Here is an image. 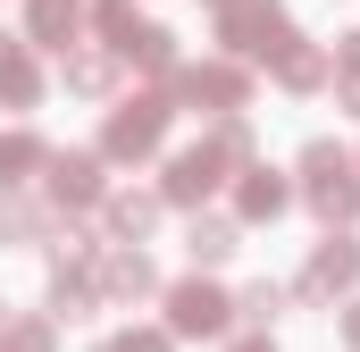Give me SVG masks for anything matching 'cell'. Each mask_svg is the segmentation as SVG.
Returning <instances> with one entry per match:
<instances>
[{"mask_svg": "<svg viewBox=\"0 0 360 352\" xmlns=\"http://www.w3.org/2000/svg\"><path fill=\"white\" fill-rule=\"evenodd\" d=\"M218 42H226L235 59H285V51H293V25H285L276 0H226V8H218Z\"/></svg>", "mask_w": 360, "mask_h": 352, "instance_id": "6da1fadb", "label": "cell"}, {"mask_svg": "<svg viewBox=\"0 0 360 352\" xmlns=\"http://www.w3.org/2000/svg\"><path fill=\"white\" fill-rule=\"evenodd\" d=\"M302 176H310V210L319 218H344V227L360 218V176H352V160L335 143H310L302 151Z\"/></svg>", "mask_w": 360, "mask_h": 352, "instance_id": "7a4b0ae2", "label": "cell"}, {"mask_svg": "<svg viewBox=\"0 0 360 352\" xmlns=\"http://www.w3.org/2000/svg\"><path fill=\"white\" fill-rule=\"evenodd\" d=\"M168 92H143V101H126L109 126H101V151L109 160H143V151H160V134H168Z\"/></svg>", "mask_w": 360, "mask_h": 352, "instance_id": "3957f363", "label": "cell"}, {"mask_svg": "<svg viewBox=\"0 0 360 352\" xmlns=\"http://www.w3.org/2000/svg\"><path fill=\"white\" fill-rule=\"evenodd\" d=\"M226 310H235V302H226L218 285H201V277L168 285V327H176V336H218V327H226Z\"/></svg>", "mask_w": 360, "mask_h": 352, "instance_id": "277c9868", "label": "cell"}, {"mask_svg": "<svg viewBox=\"0 0 360 352\" xmlns=\"http://www.w3.org/2000/svg\"><path fill=\"white\" fill-rule=\"evenodd\" d=\"M344 285H360V244H319V260L302 268V302H327Z\"/></svg>", "mask_w": 360, "mask_h": 352, "instance_id": "5b68a950", "label": "cell"}, {"mask_svg": "<svg viewBox=\"0 0 360 352\" xmlns=\"http://www.w3.org/2000/svg\"><path fill=\"white\" fill-rule=\"evenodd\" d=\"M218 168H226V160H218V143L176 151V160H168V201H210V193H218Z\"/></svg>", "mask_w": 360, "mask_h": 352, "instance_id": "8992f818", "label": "cell"}, {"mask_svg": "<svg viewBox=\"0 0 360 352\" xmlns=\"http://www.w3.org/2000/svg\"><path fill=\"white\" fill-rule=\"evenodd\" d=\"M51 201L92 210V201H101V160H92V151H59V160H51Z\"/></svg>", "mask_w": 360, "mask_h": 352, "instance_id": "52a82bcc", "label": "cell"}, {"mask_svg": "<svg viewBox=\"0 0 360 352\" xmlns=\"http://www.w3.org/2000/svg\"><path fill=\"white\" fill-rule=\"evenodd\" d=\"M176 92H184V101H210V109H226V118H235L252 84H243V68H184Z\"/></svg>", "mask_w": 360, "mask_h": 352, "instance_id": "ba28073f", "label": "cell"}, {"mask_svg": "<svg viewBox=\"0 0 360 352\" xmlns=\"http://www.w3.org/2000/svg\"><path fill=\"white\" fill-rule=\"evenodd\" d=\"M92 268H101V285H109L117 302H143V294L160 285V277H151V260H143V252H92Z\"/></svg>", "mask_w": 360, "mask_h": 352, "instance_id": "9c48e42d", "label": "cell"}, {"mask_svg": "<svg viewBox=\"0 0 360 352\" xmlns=\"http://www.w3.org/2000/svg\"><path fill=\"white\" fill-rule=\"evenodd\" d=\"M0 101H8V109H34V101H42V68H34V51H17V42L0 51Z\"/></svg>", "mask_w": 360, "mask_h": 352, "instance_id": "30bf717a", "label": "cell"}, {"mask_svg": "<svg viewBox=\"0 0 360 352\" xmlns=\"http://www.w3.org/2000/svg\"><path fill=\"white\" fill-rule=\"evenodd\" d=\"M25 25H34V42L68 51V42H76V25H84V8H76V0H34V8H25Z\"/></svg>", "mask_w": 360, "mask_h": 352, "instance_id": "8fae6325", "label": "cell"}, {"mask_svg": "<svg viewBox=\"0 0 360 352\" xmlns=\"http://www.w3.org/2000/svg\"><path fill=\"white\" fill-rule=\"evenodd\" d=\"M285 201H293V193H285V176H276V168H252V176H243V193H235L243 218H276Z\"/></svg>", "mask_w": 360, "mask_h": 352, "instance_id": "7c38bea8", "label": "cell"}, {"mask_svg": "<svg viewBox=\"0 0 360 352\" xmlns=\"http://www.w3.org/2000/svg\"><path fill=\"white\" fill-rule=\"evenodd\" d=\"M151 218H160V201H151V193H109V235H117V244L151 235Z\"/></svg>", "mask_w": 360, "mask_h": 352, "instance_id": "4fadbf2b", "label": "cell"}, {"mask_svg": "<svg viewBox=\"0 0 360 352\" xmlns=\"http://www.w3.org/2000/svg\"><path fill=\"white\" fill-rule=\"evenodd\" d=\"M34 168H51V151L34 134H0V184H25Z\"/></svg>", "mask_w": 360, "mask_h": 352, "instance_id": "5bb4252c", "label": "cell"}, {"mask_svg": "<svg viewBox=\"0 0 360 352\" xmlns=\"http://www.w3.org/2000/svg\"><path fill=\"white\" fill-rule=\"evenodd\" d=\"M126 59H143V68H160V76H168V68H176V42H168V25H143V34L126 42Z\"/></svg>", "mask_w": 360, "mask_h": 352, "instance_id": "9a60e30c", "label": "cell"}, {"mask_svg": "<svg viewBox=\"0 0 360 352\" xmlns=\"http://www.w3.org/2000/svg\"><path fill=\"white\" fill-rule=\"evenodd\" d=\"M235 252V227L226 218H193V260H226Z\"/></svg>", "mask_w": 360, "mask_h": 352, "instance_id": "2e32d148", "label": "cell"}, {"mask_svg": "<svg viewBox=\"0 0 360 352\" xmlns=\"http://www.w3.org/2000/svg\"><path fill=\"white\" fill-rule=\"evenodd\" d=\"M92 17H101V34H109V51H126V42H134V34H143V17H134V8H126V0H101V8H92Z\"/></svg>", "mask_w": 360, "mask_h": 352, "instance_id": "e0dca14e", "label": "cell"}, {"mask_svg": "<svg viewBox=\"0 0 360 352\" xmlns=\"http://www.w3.org/2000/svg\"><path fill=\"white\" fill-rule=\"evenodd\" d=\"M276 76H285V84H293V92H310V84H319V76H327V59H319V51H302V42H293V51H285V59H276Z\"/></svg>", "mask_w": 360, "mask_h": 352, "instance_id": "ac0fdd59", "label": "cell"}, {"mask_svg": "<svg viewBox=\"0 0 360 352\" xmlns=\"http://www.w3.org/2000/svg\"><path fill=\"white\" fill-rule=\"evenodd\" d=\"M235 310H243V319H252V327L269 336V327H276V310H285V285H252V294H243Z\"/></svg>", "mask_w": 360, "mask_h": 352, "instance_id": "d6986e66", "label": "cell"}, {"mask_svg": "<svg viewBox=\"0 0 360 352\" xmlns=\"http://www.w3.org/2000/svg\"><path fill=\"white\" fill-rule=\"evenodd\" d=\"M51 319H17V327H0V352H51Z\"/></svg>", "mask_w": 360, "mask_h": 352, "instance_id": "ffe728a7", "label": "cell"}, {"mask_svg": "<svg viewBox=\"0 0 360 352\" xmlns=\"http://www.w3.org/2000/svg\"><path fill=\"white\" fill-rule=\"evenodd\" d=\"M0 235H8V244H25V235H42V210L8 193V201H0Z\"/></svg>", "mask_w": 360, "mask_h": 352, "instance_id": "44dd1931", "label": "cell"}, {"mask_svg": "<svg viewBox=\"0 0 360 352\" xmlns=\"http://www.w3.org/2000/svg\"><path fill=\"white\" fill-rule=\"evenodd\" d=\"M68 84L76 92H109V59H101V51H76V59H68Z\"/></svg>", "mask_w": 360, "mask_h": 352, "instance_id": "7402d4cb", "label": "cell"}, {"mask_svg": "<svg viewBox=\"0 0 360 352\" xmlns=\"http://www.w3.org/2000/svg\"><path fill=\"white\" fill-rule=\"evenodd\" d=\"M335 68H344V109H360V34H344V51H335Z\"/></svg>", "mask_w": 360, "mask_h": 352, "instance_id": "603a6c76", "label": "cell"}, {"mask_svg": "<svg viewBox=\"0 0 360 352\" xmlns=\"http://www.w3.org/2000/svg\"><path fill=\"white\" fill-rule=\"evenodd\" d=\"M210 143H218V160H252V126H243V118H226Z\"/></svg>", "mask_w": 360, "mask_h": 352, "instance_id": "cb8c5ba5", "label": "cell"}, {"mask_svg": "<svg viewBox=\"0 0 360 352\" xmlns=\"http://www.w3.org/2000/svg\"><path fill=\"white\" fill-rule=\"evenodd\" d=\"M109 352H168V336H151V327H126Z\"/></svg>", "mask_w": 360, "mask_h": 352, "instance_id": "d4e9b609", "label": "cell"}, {"mask_svg": "<svg viewBox=\"0 0 360 352\" xmlns=\"http://www.w3.org/2000/svg\"><path fill=\"white\" fill-rule=\"evenodd\" d=\"M344 336H352V344H360V302H352V310H344Z\"/></svg>", "mask_w": 360, "mask_h": 352, "instance_id": "484cf974", "label": "cell"}, {"mask_svg": "<svg viewBox=\"0 0 360 352\" xmlns=\"http://www.w3.org/2000/svg\"><path fill=\"white\" fill-rule=\"evenodd\" d=\"M235 352H269V336H243V344H235Z\"/></svg>", "mask_w": 360, "mask_h": 352, "instance_id": "4316f807", "label": "cell"}, {"mask_svg": "<svg viewBox=\"0 0 360 352\" xmlns=\"http://www.w3.org/2000/svg\"><path fill=\"white\" fill-rule=\"evenodd\" d=\"M218 8H226V0H218Z\"/></svg>", "mask_w": 360, "mask_h": 352, "instance_id": "83f0119b", "label": "cell"}]
</instances>
